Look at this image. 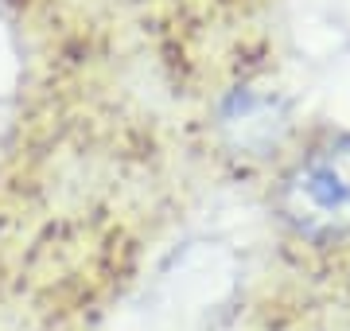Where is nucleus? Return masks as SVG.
<instances>
[{
	"label": "nucleus",
	"instance_id": "obj_1",
	"mask_svg": "<svg viewBox=\"0 0 350 331\" xmlns=\"http://www.w3.org/2000/svg\"><path fill=\"white\" fill-rule=\"evenodd\" d=\"M280 215L292 230L315 242L350 234V137L292 168L280 187Z\"/></svg>",
	"mask_w": 350,
	"mask_h": 331
},
{
	"label": "nucleus",
	"instance_id": "obj_2",
	"mask_svg": "<svg viewBox=\"0 0 350 331\" xmlns=\"http://www.w3.org/2000/svg\"><path fill=\"white\" fill-rule=\"evenodd\" d=\"M222 129L230 133L234 148L261 156L280 140L284 121H280V105H276L273 98H261V94L238 90V94L222 105Z\"/></svg>",
	"mask_w": 350,
	"mask_h": 331
}]
</instances>
